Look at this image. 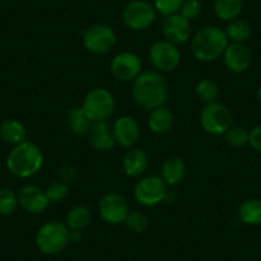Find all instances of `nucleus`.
Wrapping results in <instances>:
<instances>
[{"label":"nucleus","instance_id":"0eeeda50","mask_svg":"<svg viewBox=\"0 0 261 261\" xmlns=\"http://www.w3.org/2000/svg\"><path fill=\"white\" fill-rule=\"evenodd\" d=\"M134 195L142 206H156L167 199V183L159 175H146L135 186Z\"/></svg>","mask_w":261,"mask_h":261},{"label":"nucleus","instance_id":"2f4dec72","mask_svg":"<svg viewBox=\"0 0 261 261\" xmlns=\"http://www.w3.org/2000/svg\"><path fill=\"white\" fill-rule=\"evenodd\" d=\"M182 3L183 0H154V8L158 13L168 17L178 13Z\"/></svg>","mask_w":261,"mask_h":261},{"label":"nucleus","instance_id":"f8f14e48","mask_svg":"<svg viewBox=\"0 0 261 261\" xmlns=\"http://www.w3.org/2000/svg\"><path fill=\"white\" fill-rule=\"evenodd\" d=\"M129 209L123 196L117 192H109L99 202V214L105 223L112 225L124 223Z\"/></svg>","mask_w":261,"mask_h":261},{"label":"nucleus","instance_id":"423d86ee","mask_svg":"<svg viewBox=\"0 0 261 261\" xmlns=\"http://www.w3.org/2000/svg\"><path fill=\"white\" fill-rule=\"evenodd\" d=\"M233 117L229 108L219 101L205 104L200 114V124L207 134L220 136L232 127Z\"/></svg>","mask_w":261,"mask_h":261},{"label":"nucleus","instance_id":"c756f323","mask_svg":"<svg viewBox=\"0 0 261 261\" xmlns=\"http://www.w3.org/2000/svg\"><path fill=\"white\" fill-rule=\"evenodd\" d=\"M224 136L227 144L232 147H242L248 144V130L242 127H230Z\"/></svg>","mask_w":261,"mask_h":261},{"label":"nucleus","instance_id":"7ed1b4c3","mask_svg":"<svg viewBox=\"0 0 261 261\" xmlns=\"http://www.w3.org/2000/svg\"><path fill=\"white\" fill-rule=\"evenodd\" d=\"M44 164V155L36 144L24 141L16 145L7 156V168L18 178H30L40 172Z\"/></svg>","mask_w":261,"mask_h":261},{"label":"nucleus","instance_id":"4be33fe9","mask_svg":"<svg viewBox=\"0 0 261 261\" xmlns=\"http://www.w3.org/2000/svg\"><path fill=\"white\" fill-rule=\"evenodd\" d=\"M243 11V0H214V12L219 19L230 22Z\"/></svg>","mask_w":261,"mask_h":261},{"label":"nucleus","instance_id":"6e6552de","mask_svg":"<svg viewBox=\"0 0 261 261\" xmlns=\"http://www.w3.org/2000/svg\"><path fill=\"white\" fill-rule=\"evenodd\" d=\"M122 18L128 29L142 31L154 23L156 11L154 6L146 0H132L123 9Z\"/></svg>","mask_w":261,"mask_h":261},{"label":"nucleus","instance_id":"bb28decb","mask_svg":"<svg viewBox=\"0 0 261 261\" xmlns=\"http://www.w3.org/2000/svg\"><path fill=\"white\" fill-rule=\"evenodd\" d=\"M196 95L204 104L217 101L219 96V86L215 81L209 79H202L196 84Z\"/></svg>","mask_w":261,"mask_h":261},{"label":"nucleus","instance_id":"2eb2a0df","mask_svg":"<svg viewBox=\"0 0 261 261\" xmlns=\"http://www.w3.org/2000/svg\"><path fill=\"white\" fill-rule=\"evenodd\" d=\"M18 204L23 210L30 214H41L49 206V200L46 197L45 191L37 186L27 185L19 190L18 192Z\"/></svg>","mask_w":261,"mask_h":261},{"label":"nucleus","instance_id":"20e7f679","mask_svg":"<svg viewBox=\"0 0 261 261\" xmlns=\"http://www.w3.org/2000/svg\"><path fill=\"white\" fill-rule=\"evenodd\" d=\"M71 242V229L67 224L58 220L42 224L36 232L35 243L40 252L54 256L62 252Z\"/></svg>","mask_w":261,"mask_h":261},{"label":"nucleus","instance_id":"c85d7f7f","mask_svg":"<svg viewBox=\"0 0 261 261\" xmlns=\"http://www.w3.org/2000/svg\"><path fill=\"white\" fill-rule=\"evenodd\" d=\"M124 224L130 232L144 233L149 227V218L140 210H134V212L128 213Z\"/></svg>","mask_w":261,"mask_h":261},{"label":"nucleus","instance_id":"ddd939ff","mask_svg":"<svg viewBox=\"0 0 261 261\" xmlns=\"http://www.w3.org/2000/svg\"><path fill=\"white\" fill-rule=\"evenodd\" d=\"M222 57L225 68L236 74L245 73L250 68L252 62L251 50L245 44H236V42L228 44Z\"/></svg>","mask_w":261,"mask_h":261},{"label":"nucleus","instance_id":"f03ea898","mask_svg":"<svg viewBox=\"0 0 261 261\" xmlns=\"http://www.w3.org/2000/svg\"><path fill=\"white\" fill-rule=\"evenodd\" d=\"M228 44L224 30L218 26H205L193 35L191 53L199 62H213L222 57Z\"/></svg>","mask_w":261,"mask_h":261},{"label":"nucleus","instance_id":"393cba45","mask_svg":"<svg viewBox=\"0 0 261 261\" xmlns=\"http://www.w3.org/2000/svg\"><path fill=\"white\" fill-rule=\"evenodd\" d=\"M91 220V213L86 206L77 205L72 207L65 218V224L71 230H80L81 232L84 228H86L90 224Z\"/></svg>","mask_w":261,"mask_h":261},{"label":"nucleus","instance_id":"a878e982","mask_svg":"<svg viewBox=\"0 0 261 261\" xmlns=\"http://www.w3.org/2000/svg\"><path fill=\"white\" fill-rule=\"evenodd\" d=\"M92 122L82 108H73L68 112V127L74 135L89 134Z\"/></svg>","mask_w":261,"mask_h":261},{"label":"nucleus","instance_id":"9b49d317","mask_svg":"<svg viewBox=\"0 0 261 261\" xmlns=\"http://www.w3.org/2000/svg\"><path fill=\"white\" fill-rule=\"evenodd\" d=\"M113 77L122 82H134L142 72V62L135 53L120 51L110 62Z\"/></svg>","mask_w":261,"mask_h":261},{"label":"nucleus","instance_id":"39448f33","mask_svg":"<svg viewBox=\"0 0 261 261\" xmlns=\"http://www.w3.org/2000/svg\"><path fill=\"white\" fill-rule=\"evenodd\" d=\"M81 108L92 123L107 122L114 112L115 101L110 91L104 87H96L87 92Z\"/></svg>","mask_w":261,"mask_h":261},{"label":"nucleus","instance_id":"cd10ccee","mask_svg":"<svg viewBox=\"0 0 261 261\" xmlns=\"http://www.w3.org/2000/svg\"><path fill=\"white\" fill-rule=\"evenodd\" d=\"M18 195L11 188H0V215L9 217L18 207Z\"/></svg>","mask_w":261,"mask_h":261},{"label":"nucleus","instance_id":"412c9836","mask_svg":"<svg viewBox=\"0 0 261 261\" xmlns=\"http://www.w3.org/2000/svg\"><path fill=\"white\" fill-rule=\"evenodd\" d=\"M174 123L172 112L168 108L160 107L150 112L147 118V125L151 129V132L156 135H165L170 130Z\"/></svg>","mask_w":261,"mask_h":261},{"label":"nucleus","instance_id":"aec40b11","mask_svg":"<svg viewBox=\"0 0 261 261\" xmlns=\"http://www.w3.org/2000/svg\"><path fill=\"white\" fill-rule=\"evenodd\" d=\"M0 137L7 144L16 146L26 141V127L18 119H6L0 123Z\"/></svg>","mask_w":261,"mask_h":261},{"label":"nucleus","instance_id":"4468645a","mask_svg":"<svg viewBox=\"0 0 261 261\" xmlns=\"http://www.w3.org/2000/svg\"><path fill=\"white\" fill-rule=\"evenodd\" d=\"M113 136H114L115 144L122 147H132L139 142L140 140V127L139 123L132 117L123 115L114 122L112 127Z\"/></svg>","mask_w":261,"mask_h":261},{"label":"nucleus","instance_id":"f257e3e1","mask_svg":"<svg viewBox=\"0 0 261 261\" xmlns=\"http://www.w3.org/2000/svg\"><path fill=\"white\" fill-rule=\"evenodd\" d=\"M168 94L167 82L156 71H142L132 82V97L135 102L150 112L164 107Z\"/></svg>","mask_w":261,"mask_h":261},{"label":"nucleus","instance_id":"f704fd0d","mask_svg":"<svg viewBox=\"0 0 261 261\" xmlns=\"http://www.w3.org/2000/svg\"><path fill=\"white\" fill-rule=\"evenodd\" d=\"M256 99H257L258 104L261 105V86L257 89V92H256Z\"/></svg>","mask_w":261,"mask_h":261},{"label":"nucleus","instance_id":"72a5a7b5","mask_svg":"<svg viewBox=\"0 0 261 261\" xmlns=\"http://www.w3.org/2000/svg\"><path fill=\"white\" fill-rule=\"evenodd\" d=\"M248 145L257 152H261V124L248 132Z\"/></svg>","mask_w":261,"mask_h":261},{"label":"nucleus","instance_id":"b1692460","mask_svg":"<svg viewBox=\"0 0 261 261\" xmlns=\"http://www.w3.org/2000/svg\"><path fill=\"white\" fill-rule=\"evenodd\" d=\"M228 41L236 44H245L251 36V27L245 19H233L224 30Z\"/></svg>","mask_w":261,"mask_h":261},{"label":"nucleus","instance_id":"1a4fd4ad","mask_svg":"<svg viewBox=\"0 0 261 261\" xmlns=\"http://www.w3.org/2000/svg\"><path fill=\"white\" fill-rule=\"evenodd\" d=\"M82 41L87 51L92 54H107L114 47L117 36L114 30L104 23H95L82 34Z\"/></svg>","mask_w":261,"mask_h":261},{"label":"nucleus","instance_id":"5701e85b","mask_svg":"<svg viewBox=\"0 0 261 261\" xmlns=\"http://www.w3.org/2000/svg\"><path fill=\"white\" fill-rule=\"evenodd\" d=\"M238 218L247 225H261V200L248 199L238 207Z\"/></svg>","mask_w":261,"mask_h":261},{"label":"nucleus","instance_id":"473e14b6","mask_svg":"<svg viewBox=\"0 0 261 261\" xmlns=\"http://www.w3.org/2000/svg\"><path fill=\"white\" fill-rule=\"evenodd\" d=\"M179 14H182L188 21H193L201 13V3L200 0H183L182 7H180Z\"/></svg>","mask_w":261,"mask_h":261},{"label":"nucleus","instance_id":"dca6fc26","mask_svg":"<svg viewBox=\"0 0 261 261\" xmlns=\"http://www.w3.org/2000/svg\"><path fill=\"white\" fill-rule=\"evenodd\" d=\"M163 34L165 40L173 44H185L191 37V22L179 13L165 17L163 22Z\"/></svg>","mask_w":261,"mask_h":261},{"label":"nucleus","instance_id":"9d476101","mask_svg":"<svg viewBox=\"0 0 261 261\" xmlns=\"http://www.w3.org/2000/svg\"><path fill=\"white\" fill-rule=\"evenodd\" d=\"M149 59L158 72H172L179 65L180 53L175 44L160 40L150 47Z\"/></svg>","mask_w":261,"mask_h":261},{"label":"nucleus","instance_id":"f3484780","mask_svg":"<svg viewBox=\"0 0 261 261\" xmlns=\"http://www.w3.org/2000/svg\"><path fill=\"white\" fill-rule=\"evenodd\" d=\"M123 170L130 178L141 177L149 167V156L142 149H130L125 152L122 162Z\"/></svg>","mask_w":261,"mask_h":261},{"label":"nucleus","instance_id":"7c9ffc66","mask_svg":"<svg viewBox=\"0 0 261 261\" xmlns=\"http://www.w3.org/2000/svg\"><path fill=\"white\" fill-rule=\"evenodd\" d=\"M46 197L49 202H60L68 196L69 190L67 183L64 182H53L50 183L49 187L45 190Z\"/></svg>","mask_w":261,"mask_h":261},{"label":"nucleus","instance_id":"6ab92c4d","mask_svg":"<svg viewBox=\"0 0 261 261\" xmlns=\"http://www.w3.org/2000/svg\"><path fill=\"white\" fill-rule=\"evenodd\" d=\"M186 165L180 158L170 156L163 162L160 168V177L167 185L175 186L185 178Z\"/></svg>","mask_w":261,"mask_h":261},{"label":"nucleus","instance_id":"a211bd4d","mask_svg":"<svg viewBox=\"0 0 261 261\" xmlns=\"http://www.w3.org/2000/svg\"><path fill=\"white\" fill-rule=\"evenodd\" d=\"M89 134L90 144L97 151H109L114 147L115 140L113 136V129L107 122L92 123Z\"/></svg>","mask_w":261,"mask_h":261}]
</instances>
